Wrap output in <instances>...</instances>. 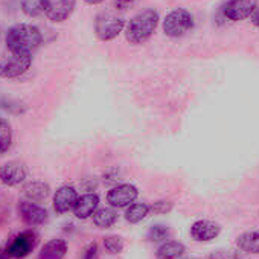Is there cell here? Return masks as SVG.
<instances>
[{"label":"cell","instance_id":"obj_1","mask_svg":"<svg viewBox=\"0 0 259 259\" xmlns=\"http://www.w3.org/2000/svg\"><path fill=\"white\" fill-rule=\"evenodd\" d=\"M41 45V32L38 28L20 23L13 26L7 34V48L13 54L32 55V52Z\"/></svg>","mask_w":259,"mask_h":259},{"label":"cell","instance_id":"obj_2","mask_svg":"<svg viewBox=\"0 0 259 259\" xmlns=\"http://www.w3.org/2000/svg\"><path fill=\"white\" fill-rule=\"evenodd\" d=\"M159 13L156 10H145L135 16L126 25L125 38L132 45L145 43L156 31L159 25Z\"/></svg>","mask_w":259,"mask_h":259},{"label":"cell","instance_id":"obj_3","mask_svg":"<svg viewBox=\"0 0 259 259\" xmlns=\"http://www.w3.org/2000/svg\"><path fill=\"white\" fill-rule=\"evenodd\" d=\"M125 28V19L111 11H102L95 20V34L101 41L114 40Z\"/></svg>","mask_w":259,"mask_h":259},{"label":"cell","instance_id":"obj_4","mask_svg":"<svg viewBox=\"0 0 259 259\" xmlns=\"http://www.w3.org/2000/svg\"><path fill=\"white\" fill-rule=\"evenodd\" d=\"M194 28V17L189 11L177 8L163 20V32L171 38H180Z\"/></svg>","mask_w":259,"mask_h":259},{"label":"cell","instance_id":"obj_5","mask_svg":"<svg viewBox=\"0 0 259 259\" xmlns=\"http://www.w3.org/2000/svg\"><path fill=\"white\" fill-rule=\"evenodd\" d=\"M32 63L31 55L13 54L0 57V76L2 78H17L23 75Z\"/></svg>","mask_w":259,"mask_h":259},{"label":"cell","instance_id":"obj_6","mask_svg":"<svg viewBox=\"0 0 259 259\" xmlns=\"http://www.w3.org/2000/svg\"><path fill=\"white\" fill-rule=\"evenodd\" d=\"M139 197V191L136 186L130 183H122L114 188H111L107 194V201L111 207L120 209V207H128L133 204Z\"/></svg>","mask_w":259,"mask_h":259},{"label":"cell","instance_id":"obj_7","mask_svg":"<svg viewBox=\"0 0 259 259\" xmlns=\"http://www.w3.org/2000/svg\"><path fill=\"white\" fill-rule=\"evenodd\" d=\"M38 241L40 238L34 230H25L19 233L7 248L11 257L20 259V257L28 256L32 250H35V247L38 245Z\"/></svg>","mask_w":259,"mask_h":259},{"label":"cell","instance_id":"obj_8","mask_svg":"<svg viewBox=\"0 0 259 259\" xmlns=\"http://www.w3.org/2000/svg\"><path fill=\"white\" fill-rule=\"evenodd\" d=\"M19 213L22 221L26 226L35 227V226H41L48 221L49 213L45 207L32 203V201H20L19 203Z\"/></svg>","mask_w":259,"mask_h":259},{"label":"cell","instance_id":"obj_9","mask_svg":"<svg viewBox=\"0 0 259 259\" xmlns=\"http://www.w3.org/2000/svg\"><path fill=\"white\" fill-rule=\"evenodd\" d=\"M256 7L257 0H229L224 7V16L232 22H239L250 17Z\"/></svg>","mask_w":259,"mask_h":259},{"label":"cell","instance_id":"obj_10","mask_svg":"<svg viewBox=\"0 0 259 259\" xmlns=\"http://www.w3.org/2000/svg\"><path fill=\"white\" fill-rule=\"evenodd\" d=\"M75 2L76 0H48L45 14L51 22H64L72 16L75 10Z\"/></svg>","mask_w":259,"mask_h":259},{"label":"cell","instance_id":"obj_11","mask_svg":"<svg viewBox=\"0 0 259 259\" xmlns=\"http://www.w3.org/2000/svg\"><path fill=\"white\" fill-rule=\"evenodd\" d=\"M28 171L20 162H10L0 166V182L7 186H19L26 180Z\"/></svg>","mask_w":259,"mask_h":259},{"label":"cell","instance_id":"obj_12","mask_svg":"<svg viewBox=\"0 0 259 259\" xmlns=\"http://www.w3.org/2000/svg\"><path fill=\"white\" fill-rule=\"evenodd\" d=\"M76 201H78L76 189L73 186L64 185L58 188L54 195V209L57 213H66L69 210H73Z\"/></svg>","mask_w":259,"mask_h":259},{"label":"cell","instance_id":"obj_13","mask_svg":"<svg viewBox=\"0 0 259 259\" xmlns=\"http://www.w3.org/2000/svg\"><path fill=\"white\" fill-rule=\"evenodd\" d=\"M221 233V226L210 220H198L191 226V236L195 241H212Z\"/></svg>","mask_w":259,"mask_h":259},{"label":"cell","instance_id":"obj_14","mask_svg":"<svg viewBox=\"0 0 259 259\" xmlns=\"http://www.w3.org/2000/svg\"><path fill=\"white\" fill-rule=\"evenodd\" d=\"M98 206H99V197L93 192H89V194L78 197V201L73 207V213L76 218L85 220L96 212Z\"/></svg>","mask_w":259,"mask_h":259},{"label":"cell","instance_id":"obj_15","mask_svg":"<svg viewBox=\"0 0 259 259\" xmlns=\"http://www.w3.org/2000/svg\"><path fill=\"white\" fill-rule=\"evenodd\" d=\"M23 195L28 198V201H43L51 195V186L45 182H28L23 186Z\"/></svg>","mask_w":259,"mask_h":259},{"label":"cell","instance_id":"obj_16","mask_svg":"<svg viewBox=\"0 0 259 259\" xmlns=\"http://www.w3.org/2000/svg\"><path fill=\"white\" fill-rule=\"evenodd\" d=\"M67 253V244L64 239H51L46 242L40 251L38 259H63Z\"/></svg>","mask_w":259,"mask_h":259},{"label":"cell","instance_id":"obj_17","mask_svg":"<svg viewBox=\"0 0 259 259\" xmlns=\"http://www.w3.org/2000/svg\"><path fill=\"white\" fill-rule=\"evenodd\" d=\"M186 251V247L179 241H165L156 251L157 259H179Z\"/></svg>","mask_w":259,"mask_h":259},{"label":"cell","instance_id":"obj_18","mask_svg":"<svg viewBox=\"0 0 259 259\" xmlns=\"http://www.w3.org/2000/svg\"><path fill=\"white\" fill-rule=\"evenodd\" d=\"M236 245L242 251L259 254V230L244 232L236 238Z\"/></svg>","mask_w":259,"mask_h":259},{"label":"cell","instance_id":"obj_19","mask_svg":"<svg viewBox=\"0 0 259 259\" xmlns=\"http://www.w3.org/2000/svg\"><path fill=\"white\" fill-rule=\"evenodd\" d=\"M92 217H93V224L101 229H108L117 221V212L114 210V207L96 209V212Z\"/></svg>","mask_w":259,"mask_h":259},{"label":"cell","instance_id":"obj_20","mask_svg":"<svg viewBox=\"0 0 259 259\" xmlns=\"http://www.w3.org/2000/svg\"><path fill=\"white\" fill-rule=\"evenodd\" d=\"M151 212V207L145 203H133L130 204L125 210V220L132 224H138L145 220Z\"/></svg>","mask_w":259,"mask_h":259},{"label":"cell","instance_id":"obj_21","mask_svg":"<svg viewBox=\"0 0 259 259\" xmlns=\"http://www.w3.org/2000/svg\"><path fill=\"white\" fill-rule=\"evenodd\" d=\"M13 144V126L8 119L0 117V156H4Z\"/></svg>","mask_w":259,"mask_h":259},{"label":"cell","instance_id":"obj_22","mask_svg":"<svg viewBox=\"0 0 259 259\" xmlns=\"http://www.w3.org/2000/svg\"><path fill=\"white\" fill-rule=\"evenodd\" d=\"M48 0H22V10L29 17L41 16L46 11Z\"/></svg>","mask_w":259,"mask_h":259},{"label":"cell","instance_id":"obj_23","mask_svg":"<svg viewBox=\"0 0 259 259\" xmlns=\"http://www.w3.org/2000/svg\"><path fill=\"white\" fill-rule=\"evenodd\" d=\"M104 247L108 253L111 254H116V253H120L125 247V242L120 236L117 235H110V236H105L104 238Z\"/></svg>","mask_w":259,"mask_h":259},{"label":"cell","instance_id":"obj_24","mask_svg":"<svg viewBox=\"0 0 259 259\" xmlns=\"http://www.w3.org/2000/svg\"><path fill=\"white\" fill-rule=\"evenodd\" d=\"M169 238V229L163 224H156L148 230V239L153 242H162Z\"/></svg>","mask_w":259,"mask_h":259},{"label":"cell","instance_id":"obj_25","mask_svg":"<svg viewBox=\"0 0 259 259\" xmlns=\"http://www.w3.org/2000/svg\"><path fill=\"white\" fill-rule=\"evenodd\" d=\"M210 259H245V257L233 250H218L210 254Z\"/></svg>","mask_w":259,"mask_h":259},{"label":"cell","instance_id":"obj_26","mask_svg":"<svg viewBox=\"0 0 259 259\" xmlns=\"http://www.w3.org/2000/svg\"><path fill=\"white\" fill-rule=\"evenodd\" d=\"M150 207L154 213H168L172 210V203L166 201V200H160V201H156L154 204H151Z\"/></svg>","mask_w":259,"mask_h":259},{"label":"cell","instance_id":"obj_27","mask_svg":"<svg viewBox=\"0 0 259 259\" xmlns=\"http://www.w3.org/2000/svg\"><path fill=\"white\" fill-rule=\"evenodd\" d=\"M84 259H98V245L96 242H92L84 253Z\"/></svg>","mask_w":259,"mask_h":259},{"label":"cell","instance_id":"obj_28","mask_svg":"<svg viewBox=\"0 0 259 259\" xmlns=\"http://www.w3.org/2000/svg\"><path fill=\"white\" fill-rule=\"evenodd\" d=\"M251 23L259 28V7H256V10L251 14Z\"/></svg>","mask_w":259,"mask_h":259},{"label":"cell","instance_id":"obj_29","mask_svg":"<svg viewBox=\"0 0 259 259\" xmlns=\"http://www.w3.org/2000/svg\"><path fill=\"white\" fill-rule=\"evenodd\" d=\"M0 259H11L8 248H0Z\"/></svg>","mask_w":259,"mask_h":259},{"label":"cell","instance_id":"obj_30","mask_svg":"<svg viewBox=\"0 0 259 259\" xmlns=\"http://www.w3.org/2000/svg\"><path fill=\"white\" fill-rule=\"evenodd\" d=\"M84 2H85L87 5H99V4L104 2V0H84Z\"/></svg>","mask_w":259,"mask_h":259},{"label":"cell","instance_id":"obj_31","mask_svg":"<svg viewBox=\"0 0 259 259\" xmlns=\"http://www.w3.org/2000/svg\"><path fill=\"white\" fill-rule=\"evenodd\" d=\"M122 2H132V0H122Z\"/></svg>","mask_w":259,"mask_h":259},{"label":"cell","instance_id":"obj_32","mask_svg":"<svg viewBox=\"0 0 259 259\" xmlns=\"http://www.w3.org/2000/svg\"><path fill=\"white\" fill-rule=\"evenodd\" d=\"M0 108H2V107H0Z\"/></svg>","mask_w":259,"mask_h":259}]
</instances>
